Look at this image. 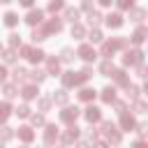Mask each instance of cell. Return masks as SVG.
Here are the masks:
<instances>
[{"instance_id": "obj_10", "label": "cell", "mask_w": 148, "mask_h": 148, "mask_svg": "<svg viewBox=\"0 0 148 148\" xmlns=\"http://www.w3.org/2000/svg\"><path fill=\"white\" fill-rule=\"evenodd\" d=\"M120 127H123L125 132H132V130L136 127V120H134V116H130L127 111H125V113H120Z\"/></svg>"}, {"instance_id": "obj_39", "label": "cell", "mask_w": 148, "mask_h": 148, "mask_svg": "<svg viewBox=\"0 0 148 148\" xmlns=\"http://www.w3.org/2000/svg\"><path fill=\"white\" fill-rule=\"evenodd\" d=\"M37 106H39V111L44 113V111L51 109V99H49V97H39V99H37Z\"/></svg>"}, {"instance_id": "obj_18", "label": "cell", "mask_w": 148, "mask_h": 148, "mask_svg": "<svg viewBox=\"0 0 148 148\" xmlns=\"http://www.w3.org/2000/svg\"><path fill=\"white\" fill-rule=\"evenodd\" d=\"M21 97H23V99H35V97H37V86L25 83V86L21 88Z\"/></svg>"}, {"instance_id": "obj_7", "label": "cell", "mask_w": 148, "mask_h": 148, "mask_svg": "<svg viewBox=\"0 0 148 148\" xmlns=\"http://www.w3.org/2000/svg\"><path fill=\"white\" fill-rule=\"evenodd\" d=\"M25 23L32 25V28L39 25V23H44V12H42V9H30L28 16H25Z\"/></svg>"}, {"instance_id": "obj_16", "label": "cell", "mask_w": 148, "mask_h": 148, "mask_svg": "<svg viewBox=\"0 0 148 148\" xmlns=\"http://www.w3.org/2000/svg\"><path fill=\"white\" fill-rule=\"evenodd\" d=\"M102 56H104V60H111L113 58V53H116V44L109 39V42H102V51H99Z\"/></svg>"}, {"instance_id": "obj_42", "label": "cell", "mask_w": 148, "mask_h": 148, "mask_svg": "<svg viewBox=\"0 0 148 148\" xmlns=\"http://www.w3.org/2000/svg\"><path fill=\"white\" fill-rule=\"evenodd\" d=\"M30 120H32V125H35V127H42V125H44V116H42V113H32V116H30Z\"/></svg>"}, {"instance_id": "obj_4", "label": "cell", "mask_w": 148, "mask_h": 148, "mask_svg": "<svg viewBox=\"0 0 148 148\" xmlns=\"http://www.w3.org/2000/svg\"><path fill=\"white\" fill-rule=\"evenodd\" d=\"M42 30H44V35H46V37H49V35H53V32H60V30H62V18H58V16L46 18V21H44V25H42Z\"/></svg>"}, {"instance_id": "obj_47", "label": "cell", "mask_w": 148, "mask_h": 148, "mask_svg": "<svg viewBox=\"0 0 148 148\" xmlns=\"http://www.w3.org/2000/svg\"><path fill=\"white\" fill-rule=\"evenodd\" d=\"M81 74H83L86 79H90V76H92V67H90V65H86V67L81 69Z\"/></svg>"}, {"instance_id": "obj_31", "label": "cell", "mask_w": 148, "mask_h": 148, "mask_svg": "<svg viewBox=\"0 0 148 148\" xmlns=\"http://www.w3.org/2000/svg\"><path fill=\"white\" fill-rule=\"evenodd\" d=\"M72 37H74V39H83V37H86V28H83L81 23H74V25H72Z\"/></svg>"}, {"instance_id": "obj_21", "label": "cell", "mask_w": 148, "mask_h": 148, "mask_svg": "<svg viewBox=\"0 0 148 148\" xmlns=\"http://www.w3.org/2000/svg\"><path fill=\"white\" fill-rule=\"evenodd\" d=\"M102 102H104V104L116 102V88H113V86H106V88L102 90Z\"/></svg>"}, {"instance_id": "obj_24", "label": "cell", "mask_w": 148, "mask_h": 148, "mask_svg": "<svg viewBox=\"0 0 148 148\" xmlns=\"http://www.w3.org/2000/svg\"><path fill=\"white\" fill-rule=\"evenodd\" d=\"M18 139L25 141V143H30V141L35 139V132H32L30 127H18Z\"/></svg>"}, {"instance_id": "obj_29", "label": "cell", "mask_w": 148, "mask_h": 148, "mask_svg": "<svg viewBox=\"0 0 148 148\" xmlns=\"http://www.w3.org/2000/svg\"><path fill=\"white\" fill-rule=\"evenodd\" d=\"M2 92H5V97H7V99H14V97L18 95V90H16V86H14V83H5V86H2Z\"/></svg>"}, {"instance_id": "obj_11", "label": "cell", "mask_w": 148, "mask_h": 148, "mask_svg": "<svg viewBox=\"0 0 148 148\" xmlns=\"http://www.w3.org/2000/svg\"><path fill=\"white\" fill-rule=\"evenodd\" d=\"M146 35H148V30H146V25H139V28H136V30L132 32V37H130V42L139 46V44H143V39H146Z\"/></svg>"}, {"instance_id": "obj_38", "label": "cell", "mask_w": 148, "mask_h": 148, "mask_svg": "<svg viewBox=\"0 0 148 148\" xmlns=\"http://www.w3.org/2000/svg\"><path fill=\"white\" fill-rule=\"evenodd\" d=\"M2 60H5V62H16V51H14V49L2 51Z\"/></svg>"}, {"instance_id": "obj_8", "label": "cell", "mask_w": 148, "mask_h": 148, "mask_svg": "<svg viewBox=\"0 0 148 148\" xmlns=\"http://www.w3.org/2000/svg\"><path fill=\"white\" fill-rule=\"evenodd\" d=\"M58 76L60 74V60L53 58V56H46V76Z\"/></svg>"}, {"instance_id": "obj_43", "label": "cell", "mask_w": 148, "mask_h": 148, "mask_svg": "<svg viewBox=\"0 0 148 148\" xmlns=\"http://www.w3.org/2000/svg\"><path fill=\"white\" fill-rule=\"evenodd\" d=\"M134 113H146V102L143 99H136L134 102Z\"/></svg>"}, {"instance_id": "obj_41", "label": "cell", "mask_w": 148, "mask_h": 148, "mask_svg": "<svg viewBox=\"0 0 148 148\" xmlns=\"http://www.w3.org/2000/svg\"><path fill=\"white\" fill-rule=\"evenodd\" d=\"M16 46L21 49V37H18L16 32H12V35H9V49H14V51H16Z\"/></svg>"}, {"instance_id": "obj_57", "label": "cell", "mask_w": 148, "mask_h": 148, "mask_svg": "<svg viewBox=\"0 0 148 148\" xmlns=\"http://www.w3.org/2000/svg\"><path fill=\"white\" fill-rule=\"evenodd\" d=\"M0 53H2V46H0Z\"/></svg>"}, {"instance_id": "obj_28", "label": "cell", "mask_w": 148, "mask_h": 148, "mask_svg": "<svg viewBox=\"0 0 148 148\" xmlns=\"http://www.w3.org/2000/svg\"><path fill=\"white\" fill-rule=\"evenodd\" d=\"M113 69H116V67H113L111 60H102V65H99V74H102V76H111Z\"/></svg>"}, {"instance_id": "obj_22", "label": "cell", "mask_w": 148, "mask_h": 148, "mask_svg": "<svg viewBox=\"0 0 148 148\" xmlns=\"http://www.w3.org/2000/svg\"><path fill=\"white\" fill-rule=\"evenodd\" d=\"M28 79L32 81V86H35V83H42V81L46 79V72H44V69H32V72H28Z\"/></svg>"}, {"instance_id": "obj_54", "label": "cell", "mask_w": 148, "mask_h": 148, "mask_svg": "<svg viewBox=\"0 0 148 148\" xmlns=\"http://www.w3.org/2000/svg\"><path fill=\"white\" fill-rule=\"evenodd\" d=\"M92 148H109V146H106L104 141H95V146H92Z\"/></svg>"}, {"instance_id": "obj_33", "label": "cell", "mask_w": 148, "mask_h": 148, "mask_svg": "<svg viewBox=\"0 0 148 148\" xmlns=\"http://www.w3.org/2000/svg\"><path fill=\"white\" fill-rule=\"evenodd\" d=\"M44 58H46V53H44L42 49H32V51H30V56H28V60H30V62H39V60H44Z\"/></svg>"}, {"instance_id": "obj_53", "label": "cell", "mask_w": 148, "mask_h": 148, "mask_svg": "<svg viewBox=\"0 0 148 148\" xmlns=\"http://www.w3.org/2000/svg\"><path fill=\"white\" fill-rule=\"evenodd\" d=\"M5 79H7V69L0 67V83H5Z\"/></svg>"}, {"instance_id": "obj_19", "label": "cell", "mask_w": 148, "mask_h": 148, "mask_svg": "<svg viewBox=\"0 0 148 148\" xmlns=\"http://www.w3.org/2000/svg\"><path fill=\"white\" fill-rule=\"evenodd\" d=\"M67 99H69V95H67V90H65V88L53 90V95H51V102H56V104H67Z\"/></svg>"}, {"instance_id": "obj_37", "label": "cell", "mask_w": 148, "mask_h": 148, "mask_svg": "<svg viewBox=\"0 0 148 148\" xmlns=\"http://www.w3.org/2000/svg\"><path fill=\"white\" fill-rule=\"evenodd\" d=\"M102 18H104V16H102L99 12H95V9H92V12L88 14V23H90V25H95V28H97V23H99Z\"/></svg>"}, {"instance_id": "obj_15", "label": "cell", "mask_w": 148, "mask_h": 148, "mask_svg": "<svg viewBox=\"0 0 148 148\" xmlns=\"http://www.w3.org/2000/svg\"><path fill=\"white\" fill-rule=\"evenodd\" d=\"M56 139H58V127L56 125H46V130H44V143L51 146Z\"/></svg>"}, {"instance_id": "obj_49", "label": "cell", "mask_w": 148, "mask_h": 148, "mask_svg": "<svg viewBox=\"0 0 148 148\" xmlns=\"http://www.w3.org/2000/svg\"><path fill=\"white\" fill-rule=\"evenodd\" d=\"M81 9H83V12H92V2H90V0H86V2L81 5Z\"/></svg>"}, {"instance_id": "obj_26", "label": "cell", "mask_w": 148, "mask_h": 148, "mask_svg": "<svg viewBox=\"0 0 148 148\" xmlns=\"http://www.w3.org/2000/svg\"><path fill=\"white\" fill-rule=\"evenodd\" d=\"M2 23H5V25H7V28H14V25H16V23H18V16H16V14H14V12H7V14H5V16H2Z\"/></svg>"}, {"instance_id": "obj_34", "label": "cell", "mask_w": 148, "mask_h": 148, "mask_svg": "<svg viewBox=\"0 0 148 148\" xmlns=\"http://www.w3.org/2000/svg\"><path fill=\"white\" fill-rule=\"evenodd\" d=\"M12 76H14V81H25V79H28V69H25V67H14Z\"/></svg>"}, {"instance_id": "obj_17", "label": "cell", "mask_w": 148, "mask_h": 148, "mask_svg": "<svg viewBox=\"0 0 148 148\" xmlns=\"http://www.w3.org/2000/svg\"><path fill=\"white\" fill-rule=\"evenodd\" d=\"M62 21H69L72 25L79 23V9H76V7H65V16H62Z\"/></svg>"}, {"instance_id": "obj_1", "label": "cell", "mask_w": 148, "mask_h": 148, "mask_svg": "<svg viewBox=\"0 0 148 148\" xmlns=\"http://www.w3.org/2000/svg\"><path fill=\"white\" fill-rule=\"evenodd\" d=\"M60 79H62V86L65 88H74V86H83L88 79L81 74V72H62L60 74Z\"/></svg>"}, {"instance_id": "obj_51", "label": "cell", "mask_w": 148, "mask_h": 148, "mask_svg": "<svg viewBox=\"0 0 148 148\" xmlns=\"http://www.w3.org/2000/svg\"><path fill=\"white\" fill-rule=\"evenodd\" d=\"M136 76H141V79L146 76V67L143 65H136Z\"/></svg>"}, {"instance_id": "obj_52", "label": "cell", "mask_w": 148, "mask_h": 148, "mask_svg": "<svg viewBox=\"0 0 148 148\" xmlns=\"http://www.w3.org/2000/svg\"><path fill=\"white\" fill-rule=\"evenodd\" d=\"M132 148H148V146H146V141H141V139H139V141H134V143H132Z\"/></svg>"}, {"instance_id": "obj_9", "label": "cell", "mask_w": 148, "mask_h": 148, "mask_svg": "<svg viewBox=\"0 0 148 148\" xmlns=\"http://www.w3.org/2000/svg\"><path fill=\"white\" fill-rule=\"evenodd\" d=\"M111 76H113L116 86H123V88H127V86H130V74H127L125 69H113V72H111Z\"/></svg>"}, {"instance_id": "obj_48", "label": "cell", "mask_w": 148, "mask_h": 148, "mask_svg": "<svg viewBox=\"0 0 148 148\" xmlns=\"http://www.w3.org/2000/svg\"><path fill=\"white\" fill-rule=\"evenodd\" d=\"M134 130L139 132V136H146V130H148V125H143V123H141V125H136Z\"/></svg>"}, {"instance_id": "obj_35", "label": "cell", "mask_w": 148, "mask_h": 148, "mask_svg": "<svg viewBox=\"0 0 148 148\" xmlns=\"http://www.w3.org/2000/svg\"><path fill=\"white\" fill-rule=\"evenodd\" d=\"M30 39L37 44V42H44V39H46V35H44V30H42V28H35V30L30 32Z\"/></svg>"}, {"instance_id": "obj_50", "label": "cell", "mask_w": 148, "mask_h": 148, "mask_svg": "<svg viewBox=\"0 0 148 148\" xmlns=\"http://www.w3.org/2000/svg\"><path fill=\"white\" fill-rule=\"evenodd\" d=\"M30 51H32V46H21V56H23V58H28Z\"/></svg>"}, {"instance_id": "obj_40", "label": "cell", "mask_w": 148, "mask_h": 148, "mask_svg": "<svg viewBox=\"0 0 148 148\" xmlns=\"http://www.w3.org/2000/svg\"><path fill=\"white\" fill-rule=\"evenodd\" d=\"M14 113H16L18 118H28V116H30V106H28V104H21V106H16Z\"/></svg>"}, {"instance_id": "obj_20", "label": "cell", "mask_w": 148, "mask_h": 148, "mask_svg": "<svg viewBox=\"0 0 148 148\" xmlns=\"http://www.w3.org/2000/svg\"><path fill=\"white\" fill-rule=\"evenodd\" d=\"M74 139H79V127H76V125H69V130L62 134V143L67 146V143H72Z\"/></svg>"}, {"instance_id": "obj_13", "label": "cell", "mask_w": 148, "mask_h": 148, "mask_svg": "<svg viewBox=\"0 0 148 148\" xmlns=\"http://www.w3.org/2000/svg\"><path fill=\"white\" fill-rule=\"evenodd\" d=\"M104 21H106V25L109 28H120L125 21H123V14H118V12H113V14H109V16H104Z\"/></svg>"}, {"instance_id": "obj_44", "label": "cell", "mask_w": 148, "mask_h": 148, "mask_svg": "<svg viewBox=\"0 0 148 148\" xmlns=\"http://www.w3.org/2000/svg\"><path fill=\"white\" fill-rule=\"evenodd\" d=\"M62 7H65V5H62L60 0H53V2H49V12H53V14H56L58 9H62Z\"/></svg>"}, {"instance_id": "obj_14", "label": "cell", "mask_w": 148, "mask_h": 148, "mask_svg": "<svg viewBox=\"0 0 148 148\" xmlns=\"http://www.w3.org/2000/svg\"><path fill=\"white\" fill-rule=\"evenodd\" d=\"M83 116H86V120H88V123H97V120H102V111H99L97 106H92V104L86 109V113H83Z\"/></svg>"}, {"instance_id": "obj_6", "label": "cell", "mask_w": 148, "mask_h": 148, "mask_svg": "<svg viewBox=\"0 0 148 148\" xmlns=\"http://www.w3.org/2000/svg\"><path fill=\"white\" fill-rule=\"evenodd\" d=\"M76 56H79L81 60H86V62H92V60L97 58V53H95V49H92L90 44H81L79 51H76Z\"/></svg>"}, {"instance_id": "obj_46", "label": "cell", "mask_w": 148, "mask_h": 148, "mask_svg": "<svg viewBox=\"0 0 148 148\" xmlns=\"http://www.w3.org/2000/svg\"><path fill=\"white\" fill-rule=\"evenodd\" d=\"M113 109H116L118 113H125V109H127V104H125V102H113Z\"/></svg>"}, {"instance_id": "obj_12", "label": "cell", "mask_w": 148, "mask_h": 148, "mask_svg": "<svg viewBox=\"0 0 148 148\" xmlns=\"http://www.w3.org/2000/svg\"><path fill=\"white\" fill-rule=\"evenodd\" d=\"M143 18H146V9H143V7H132V9H130V21H132V23H139V25H141Z\"/></svg>"}, {"instance_id": "obj_55", "label": "cell", "mask_w": 148, "mask_h": 148, "mask_svg": "<svg viewBox=\"0 0 148 148\" xmlns=\"http://www.w3.org/2000/svg\"><path fill=\"white\" fill-rule=\"evenodd\" d=\"M76 148H90V146H88L86 141H79V143H76Z\"/></svg>"}, {"instance_id": "obj_2", "label": "cell", "mask_w": 148, "mask_h": 148, "mask_svg": "<svg viewBox=\"0 0 148 148\" xmlns=\"http://www.w3.org/2000/svg\"><path fill=\"white\" fill-rule=\"evenodd\" d=\"M102 134L106 136V141H111L113 146H118L120 143V139H123V134L116 130V125L111 123V120H102Z\"/></svg>"}, {"instance_id": "obj_5", "label": "cell", "mask_w": 148, "mask_h": 148, "mask_svg": "<svg viewBox=\"0 0 148 148\" xmlns=\"http://www.w3.org/2000/svg\"><path fill=\"white\" fill-rule=\"evenodd\" d=\"M79 113H81V111H79L76 106H65V109L60 111V120L67 123V125H74V120L79 118Z\"/></svg>"}, {"instance_id": "obj_56", "label": "cell", "mask_w": 148, "mask_h": 148, "mask_svg": "<svg viewBox=\"0 0 148 148\" xmlns=\"http://www.w3.org/2000/svg\"><path fill=\"white\" fill-rule=\"evenodd\" d=\"M0 148H5V143H2V141H0Z\"/></svg>"}, {"instance_id": "obj_45", "label": "cell", "mask_w": 148, "mask_h": 148, "mask_svg": "<svg viewBox=\"0 0 148 148\" xmlns=\"http://www.w3.org/2000/svg\"><path fill=\"white\" fill-rule=\"evenodd\" d=\"M118 7H120V9H132V7H134V2H132V0H120V2H118Z\"/></svg>"}, {"instance_id": "obj_25", "label": "cell", "mask_w": 148, "mask_h": 148, "mask_svg": "<svg viewBox=\"0 0 148 148\" xmlns=\"http://www.w3.org/2000/svg\"><path fill=\"white\" fill-rule=\"evenodd\" d=\"M9 113H12V106H9V102H0V125H5V123H7Z\"/></svg>"}, {"instance_id": "obj_27", "label": "cell", "mask_w": 148, "mask_h": 148, "mask_svg": "<svg viewBox=\"0 0 148 148\" xmlns=\"http://www.w3.org/2000/svg\"><path fill=\"white\" fill-rule=\"evenodd\" d=\"M74 58H76V53H74L69 46H65V49L60 51V58H58V60H62V62H72Z\"/></svg>"}, {"instance_id": "obj_32", "label": "cell", "mask_w": 148, "mask_h": 148, "mask_svg": "<svg viewBox=\"0 0 148 148\" xmlns=\"http://www.w3.org/2000/svg\"><path fill=\"white\" fill-rule=\"evenodd\" d=\"M88 39H90L92 44H99V42L104 39V35H102V30H99V28H92V30L88 32Z\"/></svg>"}, {"instance_id": "obj_30", "label": "cell", "mask_w": 148, "mask_h": 148, "mask_svg": "<svg viewBox=\"0 0 148 148\" xmlns=\"http://www.w3.org/2000/svg\"><path fill=\"white\" fill-rule=\"evenodd\" d=\"M125 90H127V99H132V102H136L139 95H141V88H139V86H132V83H130Z\"/></svg>"}, {"instance_id": "obj_36", "label": "cell", "mask_w": 148, "mask_h": 148, "mask_svg": "<svg viewBox=\"0 0 148 148\" xmlns=\"http://www.w3.org/2000/svg\"><path fill=\"white\" fill-rule=\"evenodd\" d=\"M12 136H14V130L7 127V125H2V127H0V141H9Z\"/></svg>"}, {"instance_id": "obj_3", "label": "cell", "mask_w": 148, "mask_h": 148, "mask_svg": "<svg viewBox=\"0 0 148 148\" xmlns=\"http://www.w3.org/2000/svg\"><path fill=\"white\" fill-rule=\"evenodd\" d=\"M123 65L125 67H132V65H143V51L141 49H127L125 56H123Z\"/></svg>"}, {"instance_id": "obj_23", "label": "cell", "mask_w": 148, "mask_h": 148, "mask_svg": "<svg viewBox=\"0 0 148 148\" xmlns=\"http://www.w3.org/2000/svg\"><path fill=\"white\" fill-rule=\"evenodd\" d=\"M95 95H97V92H95L92 88H81V90H79V99H81V102H92Z\"/></svg>"}]
</instances>
